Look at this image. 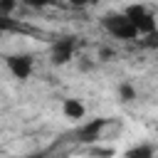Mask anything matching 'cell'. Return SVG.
Segmentation results:
<instances>
[{
	"mask_svg": "<svg viewBox=\"0 0 158 158\" xmlns=\"http://www.w3.org/2000/svg\"><path fill=\"white\" fill-rule=\"evenodd\" d=\"M101 25H104V30H106L111 37H116V40L131 42V40L138 37V30H136V25L126 17V12H109V15L101 17Z\"/></svg>",
	"mask_w": 158,
	"mask_h": 158,
	"instance_id": "cell-1",
	"label": "cell"
},
{
	"mask_svg": "<svg viewBox=\"0 0 158 158\" xmlns=\"http://www.w3.org/2000/svg\"><path fill=\"white\" fill-rule=\"evenodd\" d=\"M27 158H49V153L42 151V153H32V156H27Z\"/></svg>",
	"mask_w": 158,
	"mask_h": 158,
	"instance_id": "cell-14",
	"label": "cell"
},
{
	"mask_svg": "<svg viewBox=\"0 0 158 158\" xmlns=\"http://www.w3.org/2000/svg\"><path fill=\"white\" fill-rule=\"evenodd\" d=\"M74 52H77V37H62V40H57V42L52 44L49 59H52V64H57V67H59V64L72 62Z\"/></svg>",
	"mask_w": 158,
	"mask_h": 158,
	"instance_id": "cell-3",
	"label": "cell"
},
{
	"mask_svg": "<svg viewBox=\"0 0 158 158\" xmlns=\"http://www.w3.org/2000/svg\"><path fill=\"white\" fill-rule=\"evenodd\" d=\"M156 131H158V123H156Z\"/></svg>",
	"mask_w": 158,
	"mask_h": 158,
	"instance_id": "cell-15",
	"label": "cell"
},
{
	"mask_svg": "<svg viewBox=\"0 0 158 158\" xmlns=\"http://www.w3.org/2000/svg\"><path fill=\"white\" fill-rule=\"evenodd\" d=\"M123 158H153V146L151 143H138L123 153Z\"/></svg>",
	"mask_w": 158,
	"mask_h": 158,
	"instance_id": "cell-7",
	"label": "cell"
},
{
	"mask_svg": "<svg viewBox=\"0 0 158 158\" xmlns=\"http://www.w3.org/2000/svg\"><path fill=\"white\" fill-rule=\"evenodd\" d=\"M118 99H121L123 104H131V101L136 99V89H133L131 84H126V81L118 84Z\"/></svg>",
	"mask_w": 158,
	"mask_h": 158,
	"instance_id": "cell-8",
	"label": "cell"
},
{
	"mask_svg": "<svg viewBox=\"0 0 158 158\" xmlns=\"http://www.w3.org/2000/svg\"><path fill=\"white\" fill-rule=\"evenodd\" d=\"M91 156H94V158H111V156H114V148H94Z\"/></svg>",
	"mask_w": 158,
	"mask_h": 158,
	"instance_id": "cell-12",
	"label": "cell"
},
{
	"mask_svg": "<svg viewBox=\"0 0 158 158\" xmlns=\"http://www.w3.org/2000/svg\"><path fill=\"white\" fill-rule=\"evenodd\" d=\"M141 47H146V49H158V30L151 32V35H143Z\"/></svg>",
	"mask_w": 158,
	"mask_h": 158,
	"instance_id": "cell-9",
	"label": "cell"
},
{
	"mask_svg": "<svg viewBox=\"0 0 158 158\" xmlns=\"http://www.w3.org/2000/svg\"><path fill=\"white\" fill-rule=\"evenodd\" d=\"M5 64H7L10 74L20 81L30 79V74H32V54H10L5 59Z\"/></svg>",
	"mask_w": 158,
	"mask_h": 158,
	"instance_id": "cell-4",
	"label": "cell"
},
{
	"mask_svg": "<svg viewBox=\"0 0 158 158\" xmlns=\"http://www.w3.org/2000/svg\"><path fill=\"white\" fill-rule=\"evenodd\" d=\"M52 0H20V5H27V7H32V10H42V7H47Z\"/></svg>",
	"mask_w": 158,
	"mask_h": 158,
	"instance_id": "cell-11",
	"label": "cell"
},
{
	"mask_svg": "<svg viewBox=\"0 0 158 158\" xmlns=\"http://www.w3.org/2000/svg\"><path fill=\"white\" fill-rule=\"evenodd\" d=\"M62 111H64V116L72 118V121H79V118H84V114H86V109H84V104H81L79 99H64V101H62Z\"/></svg>",
	"mask_w": 158,
	"mask_h": 158,
	"instance_id": "cell-6",
	"label": "cell"
},
{
	"mask_svg": "<svg viewBox=\"0 0 158 158\" xmlns=\"http://www.w3.org/2000/svg\"><path fill=\"white\" fill-rule=\"evenodd\" d=\"M123 12H126V17L136 25L138 35H151V32L158 30V25H156V15H153L146 5H128Z\"/></svg>",
	"mask_w": 158,
	"mask_h": 158,
	"instance_id": "cell-2",
	"label": "cell"
},
{
	"mask_svg": "<svg viewBox=\"0 0 158 158\" xmlns=\"http://www.w3.org/2000/svg\"><path fill=\"white\" fill-rule=\"evenodd\" d=\"M72 7H89V5H94L96 0H67Z\"/></svg>",
	"mask_w": 158,
	"mask_h": 158,
	"instance_id": "cell-13",
	"label": "cell"
},
{
	"mask_svg": "<svg viewBox=\"0 0 158 158\" xmlns=\"http://www.w3.org/2000/svg\"><path fill=\"white\" fill-rule=\"evenodd\" d=\"M109 126V118H91V121H86V123H81L79 126V131H77V141H81V143H96L99 141V136H101V131Z\"/></svg>",
	"mask_w": 158,
	"mask_h": 158,
	"instance_id": "cell-5",
	"label": "cell"
},
{
	"mask_svg": "<svg viewBox=\"0 0 158 158\" xmlns=\"http://www.w3.org/2000/svg\"><path fill=\"white\" fill-rule=\"evenodd\" d=\"M20 0H0V12H2V17H10V12H12V7L17 5Z\"/></svg>",
	"mask_w": 158,
	"mask_h": 158,
	"instance_id": "cell-10",
	"label": "cell"
}]
</instances>
